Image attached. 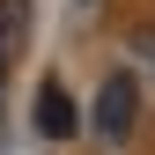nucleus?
Segmentation results:
<instances>
[{
	"mask_svg": "<svg viewBox=\"0 0 155 155\" xmlns=\"http://www.w3.org/2000/svg\"><path fill=\"white\" fill-rule=\"evenodd\" d=\"M133 111H140L133 74H111V81L96 89V133H104V140H126V133H133Z\"/></svg>",
	"mask_w": 155,
	"mask_h": 155,
	"instance_id": "1",
	"label": "nucleus"
},
{
	"mask_svg": "<svg viewBox=\"0 0 155 155\" xmlns=\"http://www.w3.org/2000/svg\"><path fill=\"white\" fill-rule=\"evenodd\" d=\"M30 118H37V133H45V140H67V133H74V104H67V89H59V81H45Z\"/></svg>",
	"mask_w": 155,
	"mask_h": 155,
	"instance_id": "2",
	"label": "nucleus"
},
{
	"mask_svg": "<svg viewBox=\"0 0 155 155\" xmlns=\"http://www.w3.org/2000/svg\"><path fill=\"white\" fill-rule=\"evenodd\" d=\"M133 45H140V59H155V30H140V37H133Z\"/></svg>",
	"mask_w": 155,
	"mask_h": 155,
	"instance_id": "4",
	"label": "nucleus"
},
{
	"mask_svg": "<svg viewBox=\"0 0 155 155\" xmlns=\"http://www.w3.org/2000/svg\"><path fill=\"white\" fill-rule=\"evenodd\" d=\"M22 45H30V0H0V74L22 59Z\"/></svg>",
	"mask_w": 155,
	"mask_h": 155,
	"instance_id": "3",
	"label": "nucleus"
}]
</instances>
